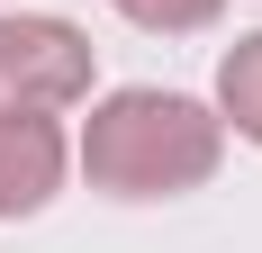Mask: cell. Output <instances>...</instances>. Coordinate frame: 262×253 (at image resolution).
<instances>
[{"label":"cell","instance_id":"1","mask_svg":"<svg viewBox=\"0 0 262 253\" xmlns=\"http://www.w3.org/2000/svg\"><path fill=\"white\" fill-rule=\"evenodd\" d=\"M73 163L100 199H127V208L190 199L226 163V118H217V100H190V91H163V81H127V91L91 100V118L73 136Z\"/></svg>","mask_w":262,"mask_h":253},{"label":"cell","instance_id":"2","mask_svg":"<svg viewBox=\"0 0 262 253\" xmlns=\"http://www.w3.org/2000/svg\"><path fill=\"white\" fill-rule=\"evenodd\" d=\"M100 81V54L73 18H46V9H0V109L18 118H63V109L91 100Z\"/></svg>","mask_w":262,"mask_h":253},{"label":"cell","instance_id":"3","mask_svg":"<svg viewBox=\"0 0 262 253\" xmlns=\"http://www.w3.org/2000/svg\"><path fill=\"white\" fill-rule=\"evenodd\" d=\"M63 172H73V136H63V118H18V109H0V226L54 208Z\"/></svg>","mask_w":262,"mask_h":253},{"label":"cell","instance_id":"4","mask_svg":"<svg viewBox=\"0 0 262 253\" xmlns=\"http://www.w3.org/2000/svg\"><path fill=\"white\" fill-rule=\"evenodd\" d=\"M217 118H226V136L262 145V27H244L217 54Z\"/></svg>","mask_w":262,"mask_h":253},{"label":"cell","instance_id":"5","mask_svg":"<svg viewBox=\"0 0 262 253\" xmlns=\"http://www.w3.org/2000/svg\"><path fill=\"white\" fill-rule=\"evenodd\" d=\"M127 27H145V36H199V27L226 18V0H108Z\"/></svg>","mask_w":262,"mask_h":253},{"label":"cell","instance_id":"6","mask_svg":"<svg viewBox=\"0 0 262 253\" xmlns=\"http://www.w3.org/2000/svg\"><path fill=\"white\" fill-rule=\"evenodd\" d=\"M9 9H18V0H9Z\"/></svg>","mask_w":262,"mask_h":253}]
</instances>
